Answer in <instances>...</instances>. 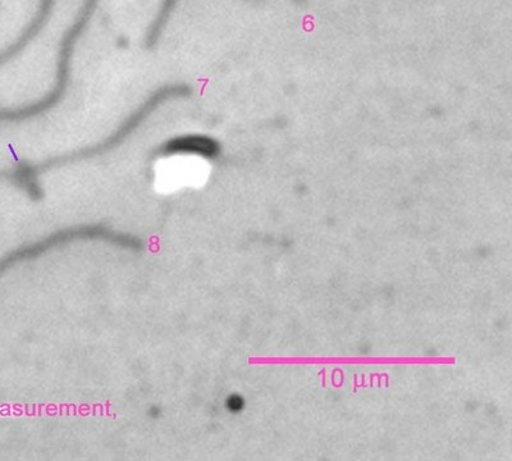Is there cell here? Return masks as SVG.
Returning a JSON list of instances; mask_svg holds the SVG:
<instances>
[{"mask_svg":"<svg viewBox=\"0 0 512 461\" xmlns=\"http://www.w3.org/2000/svg\"><path fill=\"white\" fill-rule=\"evenodd\" d=\"M191 94V86L187 84L164 85L162 88L155 90L152 95H149V97L141 103V106L137 107L130 116H127L125 120L121 122V125L104 140L91 146H86V148L76 150V152L49 159V161L36 168L48 170V168L84 161V159L98 157V155L111 152V150L116 149L117 146L125 143V141L152 116L153 112L157 111V109L162 106V104L171 99L190 97Z\"/></svg>","mask_w":512,"mask_h":461,"instance_id":"obj_1","label":"cell"},{"mask_svg":"<svg viewBox=\"0 0 512 461\" xmlns=\"http://www.w3.org/2000/svg\"><path fill=\"white\" fill-rule=\"evenodd\" d=\"M222 152L221 143L204 134L177 135L160 144L155 150L157 157H175V155H194L205 159L217 158Z\"/></svg>","mask_w":512,"mask_h":461,"instance_id":"obj_2","label":"cell"},{"mask_svg":"<svg viewBox=\"0 0 512 461\" xmlns=\"http://www.w3.org/2000/svg\"><path fill=\"white\" fill-rule=\"evenodd\" d=\"M56 4L57 0H39V6L36 8L35 15L32 16L29 24L22 30L20 36L11 45H8L6 49L0 50V67L7 65L12 59L20 56L32 41L38 38L41 31L47 26Z\"/></svg>","mask_w":512,"mask_h":461,"instance_id":"obj_3","label":"cell"},{"mask_svg":"<svg viewBox=\"0 0 512 461\" xmlns=\"http://www.w3.org/2000/svg\"><path fill=\"white\" fill-rule=\"evenodd\" d=\"M178 0H162V4L158 9L157 16L154 17L152 24L148 27L145 35V48L150 50L155 48V45L159 43L160 36L163 34V30L166 29L173 11L177 6Z\"/></svg>","mask_w":512,"mask_h":461,"instance_id":"obj_4","label":"cell"},{"mask_svg":"<svg viewBox=\"0 0 512 461\" xmlns=\"http://www.w3.org/2000/svg\"><path fill=\"white\" fill-rule=\"evenodd\" d=\"M228 408L231 410H240L242 408V400L240 397H230V399H228Z\"/></svg>","mask_w":512,"mask_h":461,"instance_id":"obj_5","label":"cell"}]
</instances>
